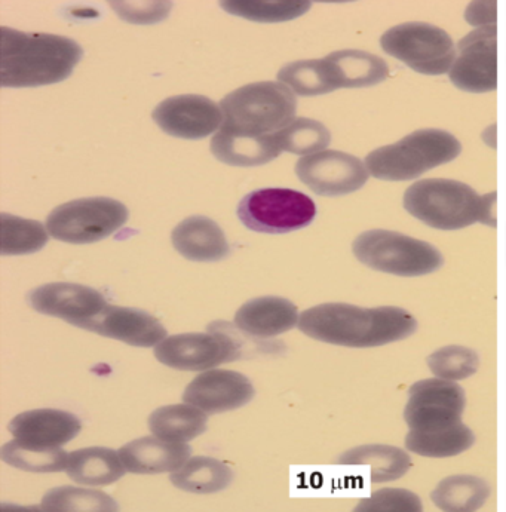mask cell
I'll use <instances>...</instances> for the list:
<instances>
[{
    "instance_id": "30",
    "label": "cell",
    "mask_w": 506,
    "mask_h": 512,
    "mask_svg": "<svg viewBox=\"0 0 506 512\" xmlns=\"http://www.w3.org/2000/svg\"><path fill=\"white\" fill-rule=\"evenodd\" d=\"M474 441V432L468 426L459 423L455 428L432 434L409 431L406 447L410 452L425 458H453L471 449Z\"/></svg>"
},
{
    "instance_id": "13",
    "label": "cell",
    "mask_w": 506,
    "mask_h": 512,
    "mask_svg": "<svg viewBox=\"0 0 506 512\" xmlns=\"http://www.w3.org/2000/svg\"><path fill=\"white\" fill-rule=\"evenodd\" d=\"M450 81L466 93H492L498 88V29L478 27L458 45Z\"/></svg>"
},
{
    "instance_id": "33",
    "label": "cell",
    "mask_w": 506,
    "mask_h": 512,
    "mask_svg": "<svg viewBox=\"0 0 506 512\" xmlns=\"http://www.w3.org/2000/svg\"><path fill=\"white\" fill-rule=\"evenodd\" d=\"M2 225V256H24L41 251L48 242L49 232L36 220L21 219L11 214H0Z\"/></svg>"
},
{
    "instance_id": "2",
    "label": "cell",
    "mask_w": 506,
    "mask_h": 512,
    "mask_svg": "<svg viewBox=\"0 0 506 512\" xmlns=\"http://www.w3.org/2000/svg\"><path fill=\"white\" fill-rule=\"evenodd\" d=\"M0 85L35 88L66 81L84 55L78 42L49 33L0 29Z\"/></svg>"
},
{
    "instance_id": "24",
    "label": "cell",
    "mask_w": 506,
    "mask_h": 512,
    "mask_svg": "<svg viewBox=\"0 0 506 512\" xmlns=\"http://www.w3.org/2000/svg\"><path fill=\"white\" fill-rule=\"evenodd\" d=\"M207 426V413L189 403L159 407L149 416L150 432L170 443L195 440L207 431Z\"/></svg>"
},
{
    "instance_id": "27",
    "label": "cell",
    "mask_w": 506,
    "mask_h": 512,
    "mask_svg": "<svg viewBox=\"0 0 506 512\" xmlns=\"http://www.w3.org/2000/svg\"><path fill=\"white\" fill-rule=\"evenodd\" d=\"M278 79L300 97L333 93L340 88L334 67L327 58L285 64L278 72Z\"/></svg>"
},
{
    "instance_id": "7",
    "label": "cell",
    "mask_w": 506,
    "mask_h": 512,
    "mask_svg": "<svg viewBox=\"0 0 506 512\" xmlns=\"http://www.w3.org/2000/svg\"><path fill=\"white\" fill-rule=\"evenodd\" d=\"M128 208L106 196L81 198L58 205L46 219L49 235L67 244H94L127 223Z\"/></svg>"
},
{
    "instance_id": "38",
    "label": "cell",
    "mask_w": 506,
    "mask_h": 512,
    "mask_svg": "<svg viewBox=\"0 0 506 512\" xmlns=\"http://www.w3.org/2000/svg\"><path fill=\"white\" fill-rule=\"evenodd\" d=\"M110 5L122 20L133 24L159 23L168 17L171 11L170 2H112Z\"/></svg>"
},
{
    "instance_id": "10",
    "label": "cell",
    "mask_w": 506,
    "mask_h": 512,
    "mask_svg": "<svg viewBox=\"0 0 506 512\" xmlns=\"http://www.w3.org/2000/svg\"><path fill=\"white\" fill-rule=\"evenodd\" d=\"M159 363L182 372H204L241 358V349L229 331L217 324L208 333H184L165 337L155 348Z\"/></svg>"
},
{
    "instance_id": "18",
    "label": "cell",
    "mask_w": 506,
    "mask_h": 512,
    "mask_svg": "<svg viewBox=\"0 0 506 512\" xmlns=\"http://www.w3.org/2000/svg\"><path fill=\"white\" fill-rule=\"evenodd\" d=\"M8 429L21 443L61 447L78 437L82 423L73 413L64 410L39 409L15 416Z\"/></svg>"
},
{
    "instance_id": "4",
    "label": "cell",
    "mask_w": 506,
    "mask_h": 512,
    "mask_svg": "<svg viewBox=\"0 0 506 512\" xmlns=\"http://www.w3.org/2000/svg\"><path fill=\"white\" fill-rule=\"evenodd\" d=\"M225 122L220 130L239 136H271L294 121L296 95L282 82L245 85L220 101Z\"/></svg>"
},
{
    "instance_id": "36",
    "label": "cell",
    "mask_w": 506,
    "mask_h": 512,
    "mask_svg": "<svg viewBox=\"0 0 506 512\" xmlns=\"http://www.w3.org/2000/svg\"><path fill=\"white\" fill-rule=\"evenodd\" d=\"M428 366L434 376L456 382L477 372L480 357L477 352L463 346H446L429 355Z\"/></svg>"
},
{
    "instance_id": "21",
    "label": "cell",
    "mask_w": 506,
    "mask_h": 512,
    "mask_svg": "<svg viewBox=\"0 0 506 512\" xmlns=\"http://www.w3.org/2000/svg\"><path fill=\"white\" fill-rule=\"evenodd\" d=\"M171 241L184 259L192 262H220L230 254L225 232L205 216L184 219L174 228Z\"/></svg>"
},
{
    "instance_id": "14",
    "label": "cell",
    "mask_w": 506,
    "mask_h": 512,
    "mask_svg": "<svg viewBox=\"0 0 506 512\" xmlns=\"http://www.w3.org/2000/svg\"><path fill=\"white\" fill-rule=\"evenodd\" d=\"M153 121L164 133L176 139L202 140L222 128V107L204 95H176L159 103Z\"/></svg>"
},
{
    "instance_id": "26",
    "label": "cell",
    "mask_w": 506,
    "mask_h": 512,
    "mask_svg": "<svg viewBox=\"0 0 506 512\" xmlns=\"http://www.w3.org/2000/svg\"><path fill=\"white\" fill-rule=\"evenodd\" d=\"M171 483L183 492L211 495L228 489L233 480L232 469L219 459L195 456L171 474Z\"/></svg>"
},
{
    "instance_id": "37",
    "label": "cell",
    "mask_w": 506,
    "mask_h": 512,
    "mask_svg": "<svg viewBox=\"0 0 506 512\" xmlns=\"http://www.w3.org/2000/svg\"><path fill=\"white\" fill-rule=\"evenodd\" d=\"M422 502L414 493L403 489H385L364 499L357 511H422Z\"/></svg>"
},
{
    "instance_id": "22",
    "label": "cell",
    "mask_w": 506,
    "mask_h": 512,
    "mask_svg": "<svg viewBox=\"0 0 506 512\" xmlns=\"http://www.w3.org/2000/svg\"><path fill=\"white\" fill-rule=\"evenodd\" d=\"M211 153L220 162L232 167H260L281 155L271 136H239L219 130L211 139Z\"/></svg>"
},
{
    "instance_id": "6",
    "label": "cell",
    "mask_w": 506,
    "mask_h": 512,
    "mask_svg": "<svg viewBox=\"0 0 506 512\" xmlns=\"http://www.w3.org/2000/svg\"><path fill=\"white\" fill-rule=\"evenodd\" d=\"M352 250L363 265L397 277H422L444 265L443 254L429 242L382 229L361 233Z\"/></svg>"
},
{
    "instance_id": "19",
    "label": "cell",
    "mask_w": 506,
    "mask_h": 512,
    "mask_svg": "<svg viewBox=\"0 0 506 512\" xmlns=\"http://www.w3.org/2000/svg\"><path fill=\"white\" fill-rule=\"evenodd\" d=\"M299 311L284 297H257L244 303L235 315V326L248 336L269 339L287 333L299 323Z\"/></svg>"
},
{
    "instance_id": "25",
    "label": "cell",
    "mask_w": 506,
    "mask_h": 512,
    "mask_svg": "<svg viewBox=\"0 0 506 512\" xmlns=\"http://www.w3.org/2000/svg\"><path fill=\"white\" fill-rule=\"evenodd\" d=\"M334 67L340 88H366L389 78V67L383 58L358 49H343L327 55Z\"/></svg>"
},
{
    "instance_id": "28",
    "label": "cell",
    "mask_w": 506,
    "mask_h": 512,
    "mask_svg": "<svg viewBox=\"0 0 506 512\" xmlns=\"http://www.w3.org/2000/svg\"><path fill=\"white\" fill-rule=\"evenodd\" d=\"M490 487L472 475H453L438 484L432 492V502L443 511H477L486 504Z\"/></svg>"
},
{
    "instance_id": "5",
    "label": "cell",
    "mask_w": 506,
    "mask_h": 512,
    "mask_svg": "<svg viewBox=\"0 0 506 512\" xmlns=\"http://www.w3.org/2000/svg\"><path fill=\"white\" fill-rule=\"evenodd\" d=\"M462 144L453 134L435 128L417 130L403 140L368 153L366 167L371 176L385 182H407L426 171L455 161Z\"/></svg>"
},
{
    "instance_id": "35",
    "label": "cell",
    "mask_w": 506,
    "mask_h": 512,
    "mask_svg": "<svg viewBox=\"0 0 506 512\" xmlns=\"http://www.w3.org/2000/svg\"><path fill=\"white\" fill-rule=\"evenodd\" d=\"M311 2H247V0H238V2H222V8L229 14L236 17L245 18V20L256 21V23H282V21H291L294 18L302 17L303 14L311 9Z\"/></svg>"
},
{
    "instance_id": "11",
    "label": "cell",
    "mask_w": 506,
    "mask_h": 512,
    "mask_svg": "<svg viewBox=\"0 0 506 512\" xmlns=\"http://www.w3.org/2000/svg\"><path fill=\"white\" fill-rule=\"evenodd\" d=\"M465 404L458 383L440 377L420 380L410 388L404 419L410 431L419 434L447 431L462 423Z\"/></svg>"
},
{
    "instance_id": "29",
    "label": "cell",
    "mask_w": 506,
    "mask_h": 512,
    "mask_svg": "<svg viewBox=\"0 0 506 512\" xmlns=\"http://www.w3.org/2000/svg\"><path fill=\"white\" fill-rule=\"evenodd\" d=\"M340 464L368 465L373 483L397 480L403 477L410 466L409 455L397 447L391 446H361L349 450L340 458Z\"/></svg>"
},
{
    "instance_id": "32",
    "label": "cell",
    "mask_w": 506,
    "mask_h": 512,
    "mask_svg": "<svg viewBox=\"0 0 506 512\" xmlns=\"http://www.w3.org/2000/svg\"><path fill=\"white\" fill-rule=\"evenodd\" d=\"M41 510L46 512H113L118 502L100 490L63 486L46 492Z\"/></svg>"
},
{
    "instance_id": "15",
    "label": "cell",
    "mask_w": 506,
    "mask_h": 512,
    "mask_svg": "<svg viewBox=\"0 0 506 512\" xmlns=\"http://www.w3.org/2000/svg\"><path fill=\"white\" fill-rule=\"evenodd\" d=\"M27 302L36 312L60 318L79 327L97 317L109 303L100 291L72 282H51L27 294Z\"/></svg>"
},
{
    "instance_id": "23",
    "label": "cell",
    "mask_w": 506,
    "mask_h": 512,
    "mask_svg": "<svg viewBox=\"0 0 506 512\" xmlns=\"http://www.w3.org/2000/svg\"><path fill=\"white\" fill-rule=\"evenodd\" d=\"M67 475L82 486H109L124 477L127 468L119 452L107 447H88L69 455Z\"/></svg>"
},
{
    "instance_id": "20",
    "label": "cell",
    "mask_w": 506,
    "mask_h": 512,
    "mask_svg": "<svg viewBox=\"0 0 506 512\" xmlns=\"http://www.w3.org/2000/svg\"><path fill=\"white\" fill-rule=\"evenodd\" d=\"M192 455L186 443H170L155 437L137 438L119 450L125 468L131 474H165L182 468Z\"/></svg>"
},
{
    "instance_id": "16",
    "label": "cell",
    "mask_w": 506,
    "mask_h": 512,
    "mask_svg": "<svg viewBox=\"0 0 506 512\" xmlns=\"http://www.w3.org/2000/svg\"><path fill=\"white\" fill-rule=\"evenodd\" d=\"M254 394L253 383L244 374L210 370L199 374L187 385L183 400L204 410L207 415H220L247 406Z\"/></svg>"
},
{
    "instance_id": "3",
    "label": "cell",
    "mask_w": 506,
    "mask_h": 512,
    "mask_svg": "<svg viewBox=\"0 0 506 512\" xmlns=\"http://www.w3.org/2000/svg\"><path fill=\"white\" fill-rule=\"evenodd\" d=\"M496 193L481 196L456 180L426 179L404 195V208L420 222L440 231H459L475 223L496 226Z\"/></svg>"
},
{
    "instance_id": "31",
    "label": "cell",
    "mask_w": 506,
    "mask_h": 512,
    "mask_svg": "<svg viewBox=\"0 0 506 512\" xmlns=\"http://www.w3.org/2000/svg\"><path fill=\"white\" fill-rule=\"evenodd\" d=\"M0 458L5 464L27 472H60L69 464V453L61 447H38L21 443L15 438L0 450Z\"/></svg>"
},
{
    "instance_id": "17",
    "label": "cell",
    "mask_w": 506,
    "mask_h": 512,
    "mask_svg": "<svg viewBox=\"0 0 506 512\" xmlns=\"http://www.w3.org/2000/svg\"><path fill=\"white\" fill-rule=\"evenodd\" d=\"M79 328L136 348H152L168 337L167 328L149 312L124 306L107 305L97 317L85 321Z\"/></svg>"
},
{
    "instance_id": "34",
    "label": "cell",
    "mask_w": 506,
    "mask_h": 512,
    "mask_svg": "<svg viewBox=\"0 0 506 512\" xmlns=\"http://www.w3.org/2000/svg\"><path fill=\"white\" fill-rule=\"evenodd\" d=\"M274 140L281 152L309 156L322 152L331 143V134L321 122L297 118L288 127L275 133Z\"/></svg>"
},
{
    "instance_id": "8",
    "label": "cell",
    "mask_w": 506,
    "mask_h": 512,
    "mask_svg": "<svg viewBox=\"0 0 506 512\" xmlns=\"http://www.w3.org/2000/svg\"><path fill=\"white\" fill-rule=\"evenodd\" d=\"M236 214L250 231L282 235L308 228L317 217V205L299 190L268 187L245 195Z\"/></svg>"
},
{
    "instance_id": "39",
    "label": "cell",
    "mask_w": 506,
    "mask_h": 512,
    "mask_svg": "<svg viewBox=\"0 0 506 512\" xmlns=\"http://www.w3.org/2000/svg\"><path fill=\"white\" fill-rule=\"evenodd\" d=\"M496 2H475L466 9L465 18L472 26H496Z\"/></svg>"
},
{
    "instance_id": "1",
    "label": "cell",
    "mask_w": 506,
    "mask_h": 512,
    "mask_svg": "<svg viewBox=\"0 0 506 512\" xmlns=\"http://www.w3.org/2000/svg\"><path fill=\"white\" fill-rule=\"evenodd\" d=\"M299 330L330 345L376 348L412 336L417 321L398 306L360 308L348 303H324L300 315Z\"/></svg>"
},
{
    "instance_id": "12",
    "label": "cell",
    "mask_w": 506,
    "mask_h": 512,
    "mask_svg": "<svg viewBox=\"0 0 506 512\" xmlns=\"http://www.w3.org/2000/svg\"><path fill=\"white\" fill-rule=\"evenodd\" d=\"M296 174L312 192L328 198L357 192L370 177L360 158L340 150H322L303 156L297 161Z\"/></svg>"
},
{
    "instance_id": "9",
    "label": "cell",
    "mask_w": 506,
    "mask_h": 512,
    "mask_svg": "<svg viewBox=\"0 0 506 512\" xmlns=\"http://www.w3.org/2000/svg\"><path fill=\"white\" fill-rule=\"evenodd\" d=\"M386 54L420 73L440 76L452 70L456 47L446 30L422 21L398 24L380 38Z\"/></svg>"
}]
</instances>
